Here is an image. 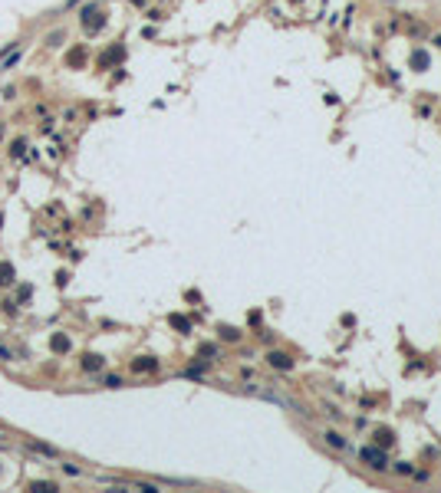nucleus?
Listing matches in <instances>:
<instances>
[{
	"instance_id": "nucleus-13",
	"label": "nucleus",
	"mask_w": 441,
	"mask_h": 493,
	"mask_svg": "<svg viewBox=\"0 0 441 493\" xmlns=\"http://www.w3.org/2000/svg\"><path fill=\"white\" fill-rule=\"evenodd\" d=\"M220 336H224V339H227V342L241 339V332H237V329H231V326H224V329H220Z\"/></svg>"
},
{
	"instance_id": "nucleus-3",
	"label": "nucleus",
	"mask_w": 441,
	"mask_h": 493,
	"mask_svg": "<svg viewBox=\"0 0 441 493\" xmlns=\"http://www.w3.org/2000/svg\"><path fill=\"white\" fill-rule=\"evenodd\" d=\"M267 362H270L274 368H280V372H290V368H293V359H290V355H283V352H270V355H267Z\"/></svg>"
},
{
	"instance_id": "nucleus-9",
	"label": "nucleus",
	"mask_w": 441,
	"mask_h": 493,
	"mask_svg": "<svg viewBox=\"0 0 441 493\" xmlns=\"http://www.w3.org/2000/svg\"><path fill=\"white\" fill-rule=\"evenodd\" d=\"M50 345H53L56 352H66V349H69V339H66V336H53V339H50Z\"/></svg>"
},
{
	"instance_id": "nucleus-10",
	"label": "nucleus",
	"mask_w": 441,
	"mask_h": 493,
	"mask_svg": "<svg viewBox=\"0 0 441 493\" xmlns=\"http://www.w3.org/2000/svg\"><path fill=\"white\" fill-rule=\"evenodd\" d=\"M412 66H415V69H418V73H421V69L428 66V56H425V53H421V50H418V53L412 56Z\"/></svg>"
},
{
	"instance_id": "nucleus-15",
	"label": "nucleus",
	"mask_w": 441,
	"mask_h": 493,
	"mask_svg": "<svg viewBox=\"0 0 441 493\" xmlns=\"http://www.w3.org/2000/svg\"><path fill=\"white\" fill-rule=\"evenodd\" d=\"M435 43H438V46H441V36H438V40H435Z\"/></svg>"
},
{
	"instance_id": "nucleus-6",
	"label": "nucleus",
	"mask_w": 441,
	"mask_h": 493,
	"mask_svg": "<svg viewBox=\"0 0 441 493\" xmlns=\"http://www.w3.org/2000/svg\"><path fill=\"white\" fill-rule=\"evenodd\" d=\"M0 283H3V286L13 283V266H10V263H0Z\"/></svg>"
},
{
	"instance_id": "nucleus-1",
	"label": "nucleus",
	"mask_w": 441,
	"mask_h": 493,
	"mask_svg": "<svg viewBox=\"0 0 441 493\" xmlns=\"http://www.w3.org/2000/svg\"><path fill=\"white\" fill-rule=\"evenodd\" d=\"M362 460L369 464V467H375V470H386L388 467L386 450H379V447H362Z\"/></svg>"
},
{
	"instance_id": "nucleus-2",
	"label": "nucleus",
	"mask_w": 441,
	"mask_h": 493,
	"mask_svg": "<svg viewBox=\"0 0 441 493\" xmlns=\"http://www.w3.org/2000/svg\"><path fill=\"white\" fill-rule=\"evenodd\" d=\"M102 23H106V13H99V10H86V17H83V26H86V33L102 30Z\"/></svg>"
},
{
	"instance_id": "nucleus-14",
	"label": "nucleus",
	"mask_w": 441,
	"mask_h": 493,
	"mask_svg": "<svg viewBox=\"0 0 441 493\" xmlns=\"http://www.w3.org/2000/svg\"><path fill=\"white\" fill-rule=\"evenodd\" d=\"M102 382L109 385V388H119V385H122V378H119V375H106V378H102Z\"/></svg>"
},
{
	"instance_id": "nucleus-17",
	"label": "nucleus",
	"mask_w": 441,
	"mask_h": 493,
	"mask_svg": "<svg viewBox=\"0 0 441 493\" xmlns=\"http://www.w3.org/2000/svg\"><path fill=\"white\" fill-rule=\"evenodd\" d=\"M0 224H3V214H0Z\"/></svg>"
},
{
	"instance_id": "nucleus-11",
	"label": "nucleus",
	"mask_w": 441,
	"mask_h": 493,
	"mask_svg": "<svg viewBox=\"0 0 441 493\" xmlns=\"http://www.w3.org/2000/svg\"><path fill=\"white\" fill-rule=\"evenodd\" d=\"M168 322H171V326H175V329H181V332H188V329H191V322H188L185 316H171V319H168Z\"/></svg>"
},
{
	"instance_id": "nucleus-8",
	"label": "nucleus",
	"mask_w": 441,
	"mask_h": 493,
	"mask_svg": "<svg viewBox=\"0 0 441 493\" xmlns=\"http://www.w3.org/2000/svg\"><path fill=\"white\" fill-rule=\"evenodd\" d=\"M66 63H69V66H83V63H86V50H73Z\"/></svg>"
},
{
	"instance_id": "nucleus-12",
	"label": "nucleus",
	"mask_w": 441,
	"mask_h": 493,
	"mask_svg": "<svg viewBox=\"0 0 441 493\" xmlns=\"http://www.w3.org/2000/svg\"><path fill=\"white\" fill-rule=\"evenodd\" d=\"M326 441H330V444H332V447H346V441H342V434H336V431H330V434H326Z\"/></svg>"
},
{
	"instance_id": "nucleus-5",
	"label": "nucleus",
	"mask_w": 441,
	"mask_h": 493,
	"mask_svg": "<svg viewBox=\"0 0 441 493\" xmlns=\"http://www.w3.org/2000/svg\"><path fill=\"white\" fill-rule=\"evenodd\" d=\"M155 368H158V362L148 359V355H145V359H135V362H132V372H155Z\"/></svg>"
},
{
	"instance_id": "nucleus-16",
	"label": "nucleus",
	"mask_w": 441,
	"mask_h": 493,
	"mask_svg": "<svg viewBox=\"0 0 441 493\" xmlns=\"http://www.w3.org/2000/svg\"><path fill=\"white\" fill-rule=\"evenodd\" d=\"M0 138H3V129H0Z\"/></svg>"
},
{
	"instance_id": "nucleus-4",
	"label": "nucleus",
	"mask_w": 441,
	"mask_h": 493,
	"mask_svg": "<svg viewBox=\"0 0 441 493\" xmlns=\"http://www.w3.org/2000/svg\"><path fill=\"white\" fill-rule=\"evenodd\" d=\"M102 365H106V359H102V355H92V352H89V355H83V368H86V372H99Z\"/></svg>"
},
{
	"instance_id": "nucleus-7",
	"label": "nucleus",
	"mask_w": 441,
	"mask_h": 493,
	"mask_svg": "<svg viewBox=\"0 0 441 493\" xmlns=\"http://www.w3.org/2000/svg\"><path fill=\"white\" fill-rule=\"evenodd\" d=\"M375 441H379L382 447H388V444H392L395 438H392V431H388V427H382V431H375Z\"/></svg>"
}]
</instances>
